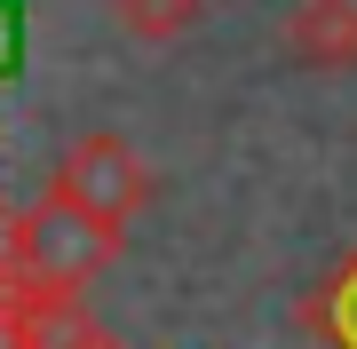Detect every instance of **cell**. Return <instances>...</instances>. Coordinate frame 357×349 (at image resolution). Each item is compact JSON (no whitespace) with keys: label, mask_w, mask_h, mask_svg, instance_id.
I'll list each match as a JSON object with an SVG mask.
<instances>
[{"label":"cell","mask_w":357,"mask_h":349,"mask_svg":"<svg viewBox=\"0 0 357 349\" xmlns=\"http://www.w3.org/2000/svg\"><path fill=\"white\" fill-rule=\"evenodd\" d=\"M8 254H16V199L0 191V270H8Z\"/></svg>","instance_id":"cell-6"},{"label":"cell","mask_w":357,"mask_h":349,"mask_svg":"<svg viewBox=\"0 0 357 349\" xmlns=\"http://www.w3.org/2000/svg\"><path fill=\"white\" fill-rule=\"evenodd\" d=\"M112 24L143 48H175L206 24V0H112Z\"/></svg>","instance_id":"cell-4"},{"label":"cell","mask_w":357,"mask_h":349,"mask_svg":"<svg viewBox=\"0 0 357 349\" xmlns=\"http://www.w3.org/2000/svg\"><path fill=\"white\" fill-rule=\"evenodd\" d=\"M278 56L294 72H357V0H294L278 16Z\"/></svg>","instance_id":"cell-3"},{"label":"cell","mask_w":357,"mask_h":349,"mask_svg":"<svg viewBox=\"0 0 357 349\" xmlns=\"http://www.w3.org/2000/svg\"><path fill=\"white\" fill-rule=\"evenodd\" d=\"M119 246H128V231H112V222L79 215L72 199L40 191L32 207H16V254H8V270H24L40 286H64V294H88V286L119 262Z\"/></svg>","instance_id":"cell-1"},{"label":"cell","mask_w":357,"mask_h":349,"mask_svg":"<svg viewBox=\"0 0 357 349\" xmlns=\"http://www.w3.org/2000/svg\"><path fill=\"white\" fill-rule=\"evenodd\" d=\"M302 325H310L326 349H357V254H349L342 270H333L318 294L302 302Z\"/></svg>","instance_id":"cell-5"},{"label":"cell","mask_w":357,"mask_h":349,"mask_svg":"<svg viewBox=\"0 0 357 349\" xmlns=\"http://www.w3.org/2000/svg\"><path fill=\"white\" fill-rule=\"evenodd\" d=\"M48 191L56 199H72L79 215H96V222H112V231H128V222L151 207V167H143V151L128 135H112V127H88L72 143L64 159H56V175H48Z\"/></svg>","instance_id":"cell-2"}]
</instances>
